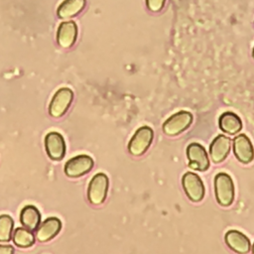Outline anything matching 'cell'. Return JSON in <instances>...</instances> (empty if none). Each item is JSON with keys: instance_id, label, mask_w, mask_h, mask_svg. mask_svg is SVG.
Instances as JSON below:
<instances>
[{"instance_id": "1", "label": "cell", "mask_w": 254, "mask_h": 254, "mask_svg": "<svg viewBox=\"0 0 254 254\" xmlns=\"http://www.w3.org/2000/svg\"><path fill=\"white\" fill-rule=\"evenodd\" d=\"M214 191L217 202L222 206H229L234 199V184L230 175L218 173L214 178Z\"/></svg>"}, {"instance_id": "2", "label": "cell", "mask_w": 254, "mask_h": 254, "mask_svg": "<svg viewBox=\"0 0 254 254\" xmlns=\"http://www.w3.org/2000/svg\"><path fill=\"white\" fill-rule=\"evenodd\" d=\"M109 180L103 173L96 174L89 182L87 189V197L90 203L94 205L101 204L107 195Z\"/></svg>"}, {"instance_id": "3", "label": "cell", "mask_w": 254, "mask_h": 254, "mask_svg": "<svg viewBox=\"0 0 254 254\" xmlns=\"http://www.w3.org/2000/svg\"><path fill=\"white\" fill-rule=\"evenodd\" d=\"M154 138V132L149 126H142L136 130L128 144V150L133 156L143 155L150 147Z\"/></svg>"}, {"instance_id": "4", "label": "cell", "mask_w": 254, "mask_h": 254, "mask_svg": "<svg viewBox=\"0 0 254 254\" xmlns=\"http://www.w3.org/2000/svg\"><path fill=\"white\" fill-rule=\"evenodd\" d=\"M192 122V115L189 111H179L170 116L163 124V131L168 136H177L185 131Z\"/></svg>"}, {"instance_id": "5", "label": "cell", "mask_w": 254, "mask_h": 254, "mask_svg": "<svg viewBox=\"0 0 254 254\" xmlns=\"http://www.w3.org/2000/svg\"><path fill=\"white\" fill-rule=\"evenodd\" d=\"M73 99V92L70 88L63 87L60 88L53 96L51 103L49 105L50 114L55 117L63 116L67 108L69 107L71 101Z\"/></svg>"}, {"instance_id": "6", "label": "cell", "mask_w": 254, "mask_h": 254, "mask_svg": "<svg viewBox=\"0 0 254 254\" xmlns=\"http://www.w3.org/2000/svg\"><path fill=\"white\" fill-rule=\"evenodd\" d=\"M182 184H183V188H184L188 197L191 201L198 202L203 198L205 189H204V185L198 175H196L194 173H190V172L186 173L183 176Z\"/></svg>"}, {"instance_id": "7", "label": "cell", "mask_w": 254, "mask_h": 254, "mask_svg": "<svg viewBox=\"0 0 254 254\" xmlns=\"http://www.w3.org/2000/svg\"><path fill=\"white\" fill-rule=\"evenodd\" d=\"M93 167V160L88 155H78L69 159L64 165V173L67 177L78 178L88 173Z\"/></svg>"}, {"instance_id": "8", "label": "cell", "mask_w": 254, "mask_h": 254, "mask_svg": "<svg viewBox=\"0 0 254 254\" xmlns=\"http://www.w3.org/2000/svg\"><path fill=\"white\" fill-rule=\"evenodd\" d=\"M187 156L190 161V168L203 172L209 167V160L207 153L203 146L198 143H190L187 147Z\"/></svg>"}, {"instance_id": "9", "label": "cell", "mask_w": 254, "mask_h": 254, "mask_svg": "<svg viewBox=\"0 0 254 254\" xmlns=\"http://www.w3.org/2000/svg\"><path fill=\"white\" fill-rule=\"evenodd\" d=\"M45 148L51 159L56 161L62 160L65 154V142L64 137L59 132H49L45 137Z\"/></svg>"}, {"instance_id": "10", "label": "cell", "mask_w": 254, "mask_h": 254, "mask_svg": "<svg viewBox=\"0 0 254 254\" xmlns=\"http://www.w3.org/2000/svg\"><path fill=\"white\" fill-rule=\"evenodd\" d=\"M233 152L241 163L248 164L254 159V147L245 134H239L234 137Z\"/></svg>"}, {"instance_id": "11", "label": "cell", "mask_w": 254, "mask_h": 254, "mask_svg": "<svg viewBox=\"0 0 254 254\" xmlns=\"http://www.w3.org/2000/svg\"><path fill=\"white\" fill-rule=\"evenodd\" d=\"M231 149V140L229 137L225 135L216 136L209 146V154L210 159L213 163L222 162L227 155L229 154Z\"/></svg>"}, {"instance_id": "12", "label": "cell", "mask_w": 254, "mask_h": 254, "mask_svg": "<svg viewBox=\"0 0 254 254\" xmlns=\"http://www.w3.org/2000/svg\"><path fill=\"white\" fill-rule=\"evenodd\" d=\"M77 26L74 21L62 22L58 28L57 41L62 48H70L76 41Z\"/></svg>"}, {"instance_id": "13", "label": "cell", "mask_w": 254, "mask_h": 254, "mask_svg": "<svg viewBox=\"0 0 254 254\" xmlns=\"http://www.w3.org/2000/svg\"><path fill=\"white\" fill-rule=\"evenodd\" d=\"M225 242L233 251L238 254H247L251 248L249 238L242 232L235 229L226 232Z\"/></svg>"}, {"instance_id": "14", "label": "cell", "mask_w": 254, "mask_h": 254, "mask_svg": "<svg viewBox=\"0 0 254 254\" xmlns=\"http://www.w3.org/2000/svg\"><path fill=\"white\" fill-rule=\"evenodd\" d=\"M62 228V222L58 217H49L43 222L36 231V238L40 242H47L58 235Z\"/></svg>"}, {"instance_id": "15", "label": "cell", "mask_w": 254, "mask_h": 254, "mask_svg": "<svg viewBox=\"0 0 254 254\" xmlns=\"http://www.w3.org/2000/svg\"><path fill=\"white\" fill-rule=\"evenodd\" d=\"M218 123L219 128L224 133H227L229 135H234L238 133L242 128V121L240 117L231 111H226L222 113L219 117Z\"/></svg>"}, {"instance_id": "16", "label": "cell", "mask_w": 254, "mask_h": 254, "mask_svg": "<svg viewBox=\"0 0 254 254\" xmlns=\"http://www.w3.org/2000/svg\"><path fill=\"white\" fill-rule=\"evenodd\" d=\"M20 221L28 230H37L41 224V213L34 205H26L20 213Z\"/></svg>"}, {"instance_id": "17", "label": "cell", "mask_w": 254, "mask_h": 254, "mask_svg": "<svg viewBox=\"0 0 254 254\" xmlns=\"http://www.w3.org/2000/svg\"><path fill=\"white\" fill-rule=\"evenodd\" d=\"M84 0H66L60 4L58 8V16L62 19L71 18L77 15L84 7Z\"/></svg>"}, {"instance_id": "18", "label": "cell", "mask_w": 254, "mask_h": 254, "mask_svg": "<svg viewBox=\"0 0 254 254\" xmlns=\"http://www.w3.org/2000/svg\"><path fill=\"white\" fill-rule=\"evenodd\" d=\"M12 239L14 244L21 248L31 247L35 243V236L33 232L23 227H18L14 230Z\"/></svg>"}, {"instance_id": "19", "label": "cell", "mask_w": 254, "mask_h": 254, "mask_svg": "<svg viewBox=\"0 0 254 254\" xmlns=\"http://www.w3.org/2000/svg\"><path fill=\"white\" fill-rule=\"evenodd\" d=\"M14 233V221L8 214L0 215V242H8Z\"/></svg>"}, {"instance_id": "20", "label": "cell", "mask_w": 254, "mask_h": 254, "mask_svg": "<svg viewBox=\"0 0 254 254\" xmlns=\"http://www.w3.org/2000/svg\"><path fill=\"white\" fill-rule=\"evenodd\" d=\"M146 4H147L148 8L151 11L157 12V11H160L162 9V7L165 4V1L164 0H148L146 2Z\"/></svg>"}, {"instance_id": "21", "label": "cell", "mask_w": 254, "mask_h": 254, "mask_svg": "<svg viewBox=\"0 0 254 254\" xmlns=\"http://www.w3.org/2000/svg\"><path fill=\"white\" fill-rule=\"evenodd\" d=\"M0 254H14V247L9 244H0Z\"/></svg>"}, {"instance_id": "22", "label": "cell", "mask_w": 254, "mask_h": 254, "mask_svg": "<svg viewBox=\"0 0 254 254\" xmlns=\"http://www.w3.org/2000/svg\"><path fill=\"white\" fill-rule=\"evenodd\" d=\"M252 252H253V254H254V244H253V246H252Z\"/></svg>"}, {"instance_id": "23", "label": "cell", "mask_w": 254, "mask_h": 254, "mask_svg": "<svg viewBox=\"0 0 254 254\" xmlns=\"http://www.w3.org/2000/svg\"><path fill=\"white\" fill-rule=\"evenodd\" d=\"M252 55H253V58H254V48H253V53H252Z\"/></svg>"}]
</instances>
